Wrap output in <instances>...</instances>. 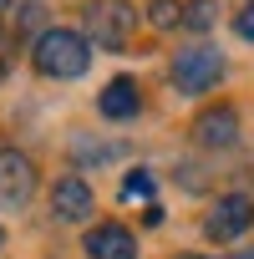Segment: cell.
<instances>
[{"instance_id":"52a82bcc","label":"cell","mask_w":254,"mask_h":259,"mask_svg":"<svg viewBox=\"0 0 254 259\" xmlns=\"http://www.w3.org/2000/svg\"><path fill=\"white\" fill-rule=\"evenodd\" d=\"M87 254L92 259H138V239L122 224H97V229H87Z\"/></svg>"},{"instance_id":"5bb4252c","label":"cell","mask_w":254,"mask_h":259,"mask_svg":"<svg viewBox=\"0 0 254 259\" xmlns=\"http://www.w3.org/2000/svg\"><path fill=\"white\" fill-rule=\"evenodd\" d=\"M229 259H254V249H244V254H229Z\"/></svg>"},{"instance_id":"9a60e30c","label":"cell","mask_w":254,"mask_h":259,"mask_svg":"<svg viewBox=\"0 0 254 259\" xmlns=\"http://www.w3.org/2000/svg\"><path fill=\"white\" fill-rule=\"evenodd\" d=\"M0 249H6V229H0Z\"/></svg>"},{"instance_id":"30bf717a","label":"cell","mask_w":254,"mask_h":259,"mask_svg":"<svg viewBox=\"0 0 254 259\" xmlns=\"http://www.w3.org/2000/svg\"><path fill=\"white\" fill-rule=\"evenodd\" d=\"M214 11H219L214 0H188V6H183V26L188 31H208L214 26Z\"/></svg>"},{"instance_id":"3957f363","label":"cell","mask_w":254,"mask_h":259,"mask_svg":"<svg viewBox=\"0 0 254 259\" xmlns=\"http://www.w3.org/2000/svg\"><path fill=\"white\" fill-rule=\"evenodd\" d=\"M219 76H224V56H219L214 46H188V51L173 56V81H178V92H188V97L208 92Z\"/></svg>"},{"instance_id":"9c48e42d","label":"cell","mask_w":254,"mask_h":259,"mask_svg":"<svg viewBox=\"0 0 254 259\" xmlns=\"http://www.w3.org/2000/svg\"><path fill=\"white\" fill-rule=\"evenodd\" d=\"M97 107H102V117H112V122L138 117V81H133V76H112Z\"/></svg>"},{"instance_id":"4fadbf2b","label":"cell","mask_w":254,"mask_h":259,"mask_svg":"<svg viewBox=\"0 0 254 259\" xmlns=\"http://www.w3.org/2000/svg\"><path fill=\"white\" fill-rule=\"evenodd\" d=\"M234 31H239L244 41H254V0H249V6H244V11L234 16Z\"/></svg>"},{"instance_id":"6da1fadb","label":"cell","mask_w":254,"mask_h":259,"mask_svg":"<svg viewBox=\"0 0 254 259\" xmlns=\"http://www.w3.org/2000/svg\"><path fill=\"white\" fill-rule=\"evenodd\" d=\"M31 61H36L41 76H51V81H71V76H81V71L92 66V51H87V36H76V31H66V26H51V31L36 36Z\"/></svg>"},{"instance_id":"277c9868","label":"cell","mask_w":254,"mask_h":259,"mask_svg":"<svg viewBox=\"0 0 254 259\" xmlns=\"http://www.w3.org/2000/svg\"><path fill=\"white\" fill-rule=\"evenodd\" d=\"M249 224H254V198H244V193H229V198H219V203L208 208V219H203V234L224 244V239H239Z\"/></svg>"},{"instance_id":"7a4b0ae2","label":"cell","mask_w":254,"mask_h":259,"mask_svg":"<svg viewBox=\"0 0 254 259\" xmlns=\"http://www.w3.org/2000/svg\"><path fill=\"white\" fill-rule=\"evenodd\" d=\"M138 26V11L127 0H92L87 6V36L102 46V51H122L127 36Z\"/></svg>"},{"instance_id":"5b68a950","label":"cell","mask_w":254,"mask_h":259,"mask_svg":"<svg viewBox=\"0 0 254 259\" xmlns=\"http://www.w3.org/2000/svg\"><path fill=\"white\" fill-rule=\"evenodd\" d=\"M36 193V168L26 153L0 148V203H26Z\"/></svg>"},{"instance_id":"8fae6325","label":"cell","mask_w":254,"mask_h":259,"mask_svg":"<svg viewBox=\"0 0 254 259\" xmlns=\"http://www.w3.org/2000/svg\"><path fill=\"white\" fill-rule=\"evenodd\" d=\"M122 198H153V173H148V168L127 173V178H122Z\"/></svg>"},{"instance_id":"7c38bea8","label":"cell","mask_w":254,"mask_h":259,"mask_svg":"<svg viewBox=\"0 0 254 259\" xmlns=\"http://www.w3.org/2000/svg\"><path fill=\"white\" fill-rule=\"evenodd\" d=\"M148 21H153L158 31L178 26V21H183V16H178V0H153V6H148Z\"/></svg>"},{"instance_id":"8992f818","label":"cell","mask_w":254,"mask_h":259,"mask_svg":"<svg viewBox=\"0 0 254 259\" xmlns=\"http://www.w3.org/2000/svg\"><path fill=\"white\" fill-rule=\"evenodd\" d=\"M51 213H56L61 224H81V219L92 213V188H87V178H76V173L56 178V188H51Z\"/></svg>"},{"instance_id":"ba28073f","label":"cell","mask_w":254,"mask_h":259,"mask_svg":"<svg viewBox=\"0 0 254 259\" xmlns=\"http://www.w3.org/2000/svg\"><path fill=\"white\" fill-rule=\"evenodd\" d=\"M193 133H198V143H203V148H229V143L239 138V117H234V107L203 112V117L193 122Z\"/></svg>"}]
</instances>
